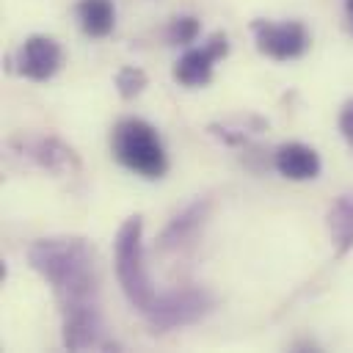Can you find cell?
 I'll use <instances>...</instances> for the list:
<instances>
[{
	"label": "cell",
	"instance_id": "cell-10",
	"mask_svg": "<svg viewBox=\"0 0 353 353\" xmlns=\"http://www.w3.org/2000/svg\"><path fill=\"white\" fill-rule=\"evenodd\" d=\"M204 212H207V204H201V201H196V204H190L185 212H179V215L163 229V234H160V248H163V251H171V248L185 245L188 240H193L196 229H199L201 221H204Z\"/></svg>",
	"mask_w": 353,
	"mask_h": 353
},
{
	"label": "cell",
	"instance_id": "cell-1",
	"mask_svg": "<svg viewBox=\"0 0 353 353\" xmlns=\"http://www.w3.org/2000/svg\"><path fill=\"white\" fill-rule=\"evenodd\" d=\"M28 262L55 292L66 350L116 347L105 339L97 256L83 237H41L28 248Z\"/></svg>",
	"mask_w": 353,
	"mask_h": 353
},
{
	"label": "cell",
	"instance_id": "cell-11",
	"mask_svg": "<svg viewBox=\"0 0 353 353\" xmlns=\"http://www.w3.org/2000/svg\"><path fill=\"white\" fill-rule=\"evenodd\" d=\"M328 232L336 256H345L353 248V196H339L328 207Z\"/></svg>",
	"mask_w": 353,
	"mask_h": 353
},
{
	"label": "cell",
	"instance_id": "cell-6",
	"mask_svg": "<svg viewBox=\"0 0 353 353\" xmlns=\"http://www.w3.org/2000/svg\"><path fill=\"white\" fill-rule=\"evenodd\" d=\"M229 52V39L226 33H212L204 47L188 50L176 63H174V80L185 88H201L212 80V66L226 58Z\"/></svg>",
	"mask_w": 353,
	"mask_h": 353
},
{
	"label": "cell",
	"instance_id": "cell-4",
	"mask_svg": "<svg viewBox=\"0 0 353 353\" xmlns=\"http://www.w3.org/2000/svg\"><path fill=\"white\" fill-rule=\"evenodd\" d=\"M210 309H212V295L207 290L185 287V290L160 292L154 306L143 317L152 325V331H171L179 325L199 323Z\"/></svg>",
	"mask_w": 353,
	"mask_h": 353
},
{
	"label": "cell",
	"instance_id": "cell-5",
	"mask_svg": "<svg viewBox=\"0 0 353 353\" xmlns=\"http://www.w3.org/2000/svg\"><path fill=\"white\" fill-rule=\"evenodd\" d=\"M251 33L256 41V50L273 61H295L301 58L309 44L312 36L306 30L303 22H268V19H254L251 22Z\"/></svg>",
	"mask_w": 353,
	"mask_h": 353
},
{
	"label": "cell",
	"instance_id": "cell-7",
	"mask_svg": "<svg viewBox=\"0 0 353 353\" xmlns=\"http://www.w3.org/2000/svg\"><path fill=\"white\" fill-rule=\"evenodd\" d=\"M63 66V50L52 36H28L17 50V72L28 80L47 83Z\"/></svg>",
	"mask_w": 353,
	"mask_h": 353
},
{
	"label": "cell",
	"instance_id": "cell-9",
	"mask_svg": "<svg viewBox=\"0 0 353 353\" xmlns=\"http://www.w3.org/2000/svg\"><path fill=\"white\" fill-rule=\"evenodd\" d=\"M77 22L88 39H105L110 36L116 25V6L113 0H80L77 3Z\"/></svg>",
	"mask_w": 353,
	"mask_h": 353
},
{
	"label": "cell",
	"instance_id": "cell-2",
	"mask_svg": "<svg viewBox=\"0 0 353 353\" xmlns=\"http://www.w3.org/2000/svg\"><path fill=\"white\" fill-rule=\"evenodd\" d=\"M113 265H116V279L121 284L124 298L130 301L132 309L146 314L157 295L152 287V279L146 273V259H143V221L141 215H130L113 240Z\"/></svg>",
	"mask_w": 353,
	"mask_h": 353
},
{
	"label": "cell",
	"instance_id": "cell-13",
	"mask_svg": "<svg viewBox=\"0 0 353 353\" xmlns=\"http://www.w3.org/2000/svg\"><path fill=\"white\" fill-rule=\"evenodd\" d=\"M146 83H149V77L138 66H121L116 74V91L121 94V99H135L146 88Z\"/></svg>",
	"mask_w": 353,
	"mask_h": 353
},
{
	"label": "cell",
	"instance_id": "cell-12",
	"mask_svg": "<svg viewBox=\"0 0 353 353\" xmlns=\"http://www.w3.org/2000/svg\"><path fill=\"white\" fill-rule=\"evenodd\" d=\"M30 154L36 157L39 165L50 168V171H66V168H77V157L74 152L61 143L58 138H36L30 146Z\"/></svg>",
	"mask_w": 353,
	"mask_h": 353
},
{
	"label": "cell",
	"instance_id": "cell-16",
	"mask_svg": "<svg viewBox=\"0 0 353 353\" xmlns=\"http://www.w3.org/2000/svg\"><path fill=\"white\" fill-rule=\"evenodd\" d=\"M345 6H347V14H350V22H353V0H347Z\"/></svg>",
	"mask_w": 353,
	"mask_h": 353
},
{
	"label": "cell",
	"instance_id": "cell-3",
	"mask_svg": "<svg viewBox=\"0 0 353 353\" xmlns=\"http://www.w3.org/2000/svg\"><path fill=\"white\" fill-rule=\"evenodd\" d=\"M113 157L143 179H160L168 171V157L157 130L143 119H121L110 132Z\"/></svg>",
	"mask_w": 353,
	"mask_h": 353
},
{
	"label": "cell",
	"instance_id": "cell-8",
	"mask_svg": "<svg viewBox=\"0 0 353 353\" xmlns=\"http://www.w3.org/2000/svg\"><path fill=\"white\" fill-rule=\"evenodd\" d=\"M276 171L287 179H295V182H303V179H314L320 174V154L306 146V143H281L276 149Z\"/></svg>",
	"mask_w": 353,
	"mask_h": 353
},
{
	"label": "cell",
	"instance_id": "cell-14",
	"mask_svg": "<svg viewBox=\"0 0 353 353\" xmlns=\"http://www.w3.org/2000/svg\"><path fill=\"white\" fill-rule=\"evenodd\" d=\"M199 30H201L199 19L190 14H182V17H174L171 25L165 28V41L168 44H190V41H196Z\"/></svg>",
	"mask_w": 353,
	"mask_h": 353
},
{
	"label": "cell",
	"instance_id": "cell-15",
	"mask_svg": "<svg viewBox=\"0 0 353 353\" xmlns=\"http://www.w3.org/2000/svg\"><path fill=\"white\" fill-rule=\"evenodd\" d=\"M339 130H342V135L353 143V99L342 108V113H339Z\"/></svg>",
	"mask_w": 353,
	"mask_h": 353
}]
</instances>
